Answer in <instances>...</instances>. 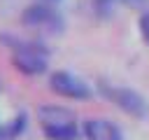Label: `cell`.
<instances>
[{"label":"cell","mask_w":149,"mask_h":140,"mask_svg":"<svg viewBox=\"0 0 149 140\" xmlns=\"http://www.w3.org/2000/svg\"><path fill=\"white\" fill-rule=\"evenodd\" d=\"M140 33H142L144 42L149 44V12H144V14H142V19H140Z\"/></svg>","instance_id":"8"},{"label":"cell","mask_w":149,"mask_h":140,"mask_svg":"<svg viewBox=\"0 0 149 140\" xmlns=\"http://www.w3.org/2000/svg\"><path fill=\"white\" fill-rule=\"evenodd\" d=\"M21 23L30 26V28H44L51 33H61L63 28V16L47 2H37V5H28L21 14Z\"/></svg>","instance_id":"2"},{"label":"cell","mask_w":149,"mask_h":140,"mask_svg":"<svg viewBox=\"0 0 149 140\" xmlns=\"http://www.w3.org/2000/svg\"><path fill=\"white\" fill-rule=\"evenodd\" d=\"M84 135L86 140H123L119 126L112 124L109 119H86Z\"/></svg>","instance_id":"5"},{"label":"cell","mask_w":149,"mask_h":140,"mask_svg":"<svg viewBox=\"0 0 149 140\" xmlns=\"http://www.w3.org/2000/svg\"><path fill=\"white\" fill-rule=\"evenodd\" d=\"M102 93L116 105L121 107L126 114L130 117H147L149 114V105L144 100V96H140L137 91L133 89H126V86H102Z\"/></svg>","instance_id":"3"},{"label":"cell","mask_w":149,"mask_h":140,"mask_svg":"<svg viewBox=\"0 0 149 140\" xmlns=\"http://www.w3.org/2000/svg\"><path fill=\"white\" fill-rule=\"evenodd\" d=\"M37 119H40L42 128L68 126V124H74V112L63 107V105H42L37 110Z\"/></svg>","instance_id":"6"},{"label":"cell","mask_w":149,"mask_h":140,"mask_svg":"<svg viewBox=\"0 0 149 140\" xmlns=\"http://www.w3.org/2000/svg\"><path fill=\"white\" fill-rule=\"evenodd\" d=\"M42 2H47V5H54V2H58V0H42Z\"/></svg>","instance_id":"11"},{"label":"cell","mask_w":149,"mask_h":140,"mask_svg":"<svg viewBox=\"0 0 149 140\" xmlns=\"http://www.w3.org/2000/svg\"><path fill=\"white\" fill-rule=\"evenodd\" d=\"M12 49V61L23 75H42L47 70V49L35 42H26L19 37H7Z\"/></svg>","instance_id":"1"},{"label":"cell","mask_w":149,"mask_h":140,"mask_svg":"<svg viewBox=\"0 0 149 140\" xmlns=\"http://www.w3.org/2000/svg\"><path fill=\"white\" fill-rule=\"evenodd\" d=\"M44 135H47L49 140H77V138H79V131H77V124H68V126L44 128Z\"/></svg>","instance_id":"7"},{"label":"cell","mask_w":149,"mask_h":140,"mask_svg":"<svg viewBox=\"0 0 149 140\" xmlns=\"http://www.w3.org/2000/svg\"><path fill=\"white\" fill-rule=\"evenodd\" d=\"M119 2H123V5H128V7H142L147 0H119Z\"/></svg>","instance_id":"9"},{"label":"cell","mask_w":149,"mask_h":140,"mask_svg":"<svg viewBox=\"0 0 149 140\" xmlns=\"http://www.w3.org/2000/svg\"><path fill=\"white\" fill-rule=\"evenodd\" d=\"M0 140H5V126H0Z\"/></svg>","instance_id":"10"},{"label":"cell","mask_w":149,"mask_h":140,"mask_svg":"<svg viewBox=\"0 0 149 140\" xmlns=\"http://www.w3.org/2000/svg\"><path fill=\"white\" fill-rule=\"evenodd\" d=\"M49 86H51L54 93H58V96H63V98H74V100H86V98H91L88 84H86L84 79H79L77 75L65 72V70L51 72Z\"/></svg>","instance_id":"4"}]
</instances>
